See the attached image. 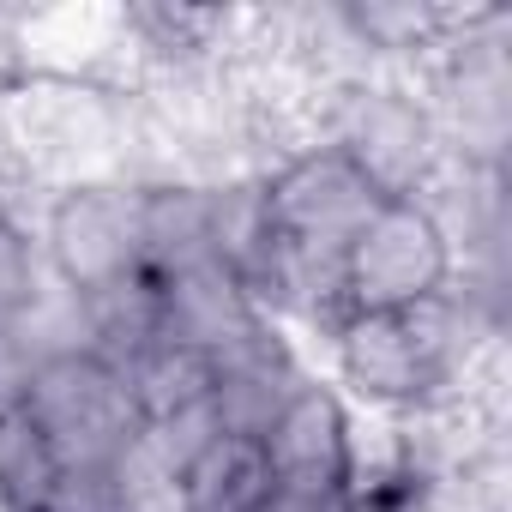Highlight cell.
Segmentation results:
<instances>
[{
	"label": "cell",
	"instance_id": "obj_1",
	"mask_svg": "<svg viewBox=\"0 0 512 512\" xmlns=\"http://www.w3.org/2000/svg\"><path fill=\"white\" fill-rule=\"evenodd\" d=\"M488 344H506L470 320V308L446 290L386 314H344L314 338V368L380 422H422L464 404V380Z\"/></svg>",
	"mask_w": 512,
	"mask_h": 512
},
{
	"label": "cell",
	"instance_id": "obj_2",
	"mask_svg": "<svg viewBox=\"0 0 512 512\" xmlns=\"http://www.w3.org/2000/svg\"><path fill=\"white\" fill-rule=\"evenodd\" d=\"M0 151L13 181L31 193L79 181H133L139 157V97L127 85L31 67V79L0 103Z\"/></svg>",
	"mask_w": 512,
	"mask_h": 512
},
{
	"label": "cell",
	"instance_id": "obj_3",
	"mask_svg": "<svg viewBox=\"0 0 512 512\" xmlns=\"http://www.w3.org/2000/svg\"><path fill=\"white\" fill-rule=\"evenodd\" d=\"M13 422L43 458L67 470H127L145 458V416L133 404V386L121 362L91 344L43 356L13 404Z\"/></svg>",
	"mask_w": 512,
	"mask_h": 512
},
{
	"label": "cell",
	"instance_id": "obj_4",
	"mask_svg": "<svg viewBox=\"0 0 512 512\" xmlns=\"http://www.w3.org/2000/svg\"><path fill=\"white\" fill-rule=\"evenodd\" d=\"M380 199H428L452 169L428 91L410 73H362L326 91L320 133Z\"/></svg>",
	"mask_w": 512,
	"mask_h": 512
},
{
	"label": "cell",
	"instance_id": "obj_5",
	"mask_svg": "<svg viewBox=\"0 0 512 512\" xmlns=\"http://www.w3.org/2000/svg\"><path fill=\"white\" fill-rule=\"evenodd\" d=\"M416 85L434 103L452 169L506 175L512 157V13L464 7Z\"/></svg>",
	"mask_w": 512,
	"mask_h": 512
},
{
	"label": "cell",
	"instance_id": "obj_6",
	"mask_svg": "<svg viewBox=\"0 0 512 512\" xmlns=\"http://www.w3.org/2000/svg\"><path fill=\"white\" fill-rule=\"evenodd\" d=\"M31 235L43 272L79 308L115 302L145 284V235H139V181H79L37 193Z\"/></svg>",
	"mask_w": 512,
	"mask_h": 512
},
{
	"label": "cell",
	"instance_id": "obj_7",
	"mask_svg": "<svg viewBox=\"0 0 512 512\" xmlns=\"http://www.w3.org/2000/svg\"><path fill=\"white\" fill-rule=\"evenodd\" d=\"M452 241L428 199H380L338 266V320L386 314L452 290Z\"/></svg>",
	"mask_w": 512,
	"mask_h": 512
},
{
	"label": "cell",
	"instance_id": "obj_8",
	"mask_svg": "<svg viewBox=\"0 0 512 512\" xmlns=\"http://www.w3.org/2000/svg\"><path fill=\"white\" fill-rule=\"evenodd\" d=\"M260 446H266L278 494L350 500L356 464H362V410L314 368L302 392L278 410V422L260 434Z\"/></svg>",
	"mask_w": 512,
	"mask_h": 512
},
{
	"label": "cell",
	"instance_id": "obj_9",
	"mask_svg": "<svg viewBox=\"0 0 512 512\" xmlns=\"http://www.w3.org/2000/svg\"><path fill=\"white\" fill-rule=\"evenodd\" d=\"M308 374H314V356H308V344L296 332H284L278 320H253L241 338L211 350L217 422L229 434H266L278 422V410L302 392Z\"/></svg>",
	"mask_w": 512,
	"mask_h": 512
},
{
	"label": "cell",
	"instance_id": "obj_10",
	"mask_svg": "<svg viewBox=\"0 0 512 512\" xmlns=\"http://www.w3.org/2000/svg\"><path fill=\"white\" fill-rule=\"evenodd\" d=\"M266 500H272V464L260 434H229V428L205 452H193L169 482L175 512H266Z\"/></svg>",
	"mask_w": 512,
	"mask_h": 512
},
{
	"label": "cell",
	"instance_id": "obj_11",
	"mask_svg": "<svg viewBox=\"0 0 512 512\" xmlns=\"http://www.w3.org/2000/svg\"><path fill=\"white\" fill-rule=\"evenodd\" d=\"M43 290H49V272H43L31 217L25 205H13V211H0V332H13L37 308Z\"/></svg>",
	"mask_w": 512,
	"mask_h": 512
},
{
	"label": "cell",
	"instance_id": "obj_12",
	"mask_svg": "<svg viewBox=\"0 0 512 512\" xmlns=\"http://www.w3.org/2000/svg\"><path fill=\"white\" fill-rule=\"evenodd\" d=\"M31 13L25 7H0V103H7L31 79Z\"/></svg>",
	"mask_w": 512,
	"mask_h": 512
},
{
	"label": "cell",
	"instance_id": "obj_13",
	"mask_svg": "<svg viewBox=\"0 0 512 512\" xmlns=\"http://www.w3.org/2000/svg\"><path fill=\"white\" fill-rule=\"evenodd\" d=\"M19 205V181H13V163H7V151H0V211H13Z\"/></svg>",
	"mask_w": 512,
	"mask_h": 512
}]
</instances>
